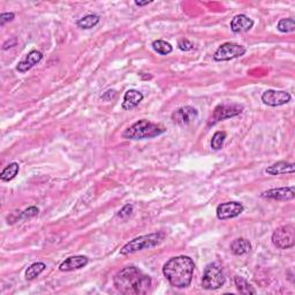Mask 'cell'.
<instances>
[{
  "label": "cell",
  "mask_w": 295,
  "mask_h": 295,
  "mask_svg": "<svg viewBox=\"0 0 295 295\" xmlns=\"http://www.w3.org/2000/svg\"><path fill=\"white\" fill-rule=\"evenodd\" d=\"M234 282H235L237 288L241 294H256V289L254 288L245 278L237 276L234 278Z\"/></svg>",
  "instance_id": "21"
},
{
  "label": "cell",
  "mask_w": 295,
  "mask_h": 295,
  "mask_svg": "<svg viewBox=\"0 0 295 295\" xmlns=\"http://www.w3.org/2000/svg\"><path fill=\"white\" fill-rule=\"evenodd\" d=\"M242 110H244V107L238 104H219L213 110L212 115L210 116L209 125H215L219 121L239 115Z\"/></svg>",
  "instance_id": "8"
},
{
  "label": "cell",
  "mask_w": 295,
  "mask_h": 295,
  "mask_svg": "<svg viewBox=\"0 0 295 295\" xmlns=\"http://www.w3.org/2000/svg\"><path fill=\"white\" fill-rule=\"evenodd\" d=\"M15 44H16V39H15V38H12L11 40H7V42L4 43V45H3V50H7L8 47H12V46H14Z\"/></svg>",
  "instance_id": "31"
},
{
  "label": "cell",
  "mask_w": 295,
  "mask_h": 295,
  "mask_svg": "<svg viewBox=\"0 0 295 295\" xmlns=\"http://www.w3.org/2000/svg\"><path fill=\"white\" fill-rule=\"evenodd\" d=\"M226 136H227V134H226L225 132L215 133V135L212 136V140H211V148L213 149V150H220V149L223 148Z\"/></svg>",
  "instance_id": "25"
},
{
  "label": "cell",
  "mask_w": 295,
  "mask_h": 295,
  "mask_svg": "<svg viewBox=\"0 0 295 295\" xmlns=\"http://www.w3.org/2000/svg\"><path fill=\"white\" fill-rule=\"evenodd\" d=\"M88 264V257L86 256H71L67 260H65L59 266V270L63 272L74 271L84 268Z\"/></svg>",
  "instance_id": "14"
},
{
  "label": "cell",
  "mask_w": 295,
  "mask_h": 295,
  "mask_svg": "<svg viewBox=\"0 0 295 295\" xmlns=\"http://www.w3.org/2000/svg\"><path fill=\"white\" fill-rule=\"evenodd\" d=\"M295 165L292 163H286V161H278V163L271 165L265 169V172L270 175H281L294 173Z\"/></svg>",
  "instance_id": "17"
},
{
  "label": "cell",
  "mask_w": 295,
  "mask_h": 295,
  "mask_svg": "<svg viewBox=\"0 0 295 295\" xmlns=\"http://www.w3.org/2000/svg\"><path fill=\"white\" fill-rule=\"evenodd\" d=\"M195 263L188 256L172 257L164 264L163 273L169 284L176 288H186L191 285Z\"/></svg>",
  "instance_id": "2"
},
{
  "label": "cell",
  "mask_w": 295,
  "mask_h": 295,
  "mask_svg": "<svg viewBox=\"0 0 295 295\" xmlns=\"http://www.w3.org/2000/svg\"><path fill=\"white\" fill-rule=\"evenodd\" d=\"M132 212H133V205L132 204H126L125 205V207L120 210V211L118 212V217H120V218H123V219H126L127 217H129L132 215Z\"/></svg>",
  "instance_id": "27"
},
{
  "label": "cell",
  "mask_w": 295,
  "mask_h": 295,
  "mask_svg": "<svg viewBox=\"0 0 295 295\" xmlns=\"http://www.w3.org/2000/svg\"><path fill=\"white\" fill-rule=\"evenodd\" d=\"M292 99V96L288 92L282 90H266L262 95V102L269 106H281L287 104Z\"/></svg>",
  "instance_id": "10"
},
{
  "label": "cell",
  "mask_w": 295,
  "mask_h": 295,
  "mask_svg": "<svg viewBox=\"0 0 295 295\" xmlns=\"http://www.w3.org/2000/svg\"><path fill=\"white\" fill-rule=\"evenodd\" d=\"M20 171V166L18 163H11L10 165H7V166L3 169L2 174H0V179L4 183H8V181L13 180L14 178L18 175V173Z\"/></svg>",
  "instance_id": "19"
},
{
  "label": "cell",
  "mask_w": 295,
  "mask_h": 295,
  "mask_svg": "<svg viewBox=\"0 0 295 295\" xmlns=\"http://www.w3.org/2000/svg\"><path fill=\"white\" fill-rule=\"evenodd\" d=\"M166 132V128L159 124L148 120H139L124 132L123 136L127 140H147L159 136Z\"/></svg>",
  "instance_id": "3"
},
{
  "label": "cell",
  "mask_w": 295,
  "mask_h": 295,
  "mask_svg": "<svg viewBox=\"0 0 295 295\" xmlns=\"http://www.w3.org/2000/svg\"><path fill=\"white\" fill-rule=\"evenodd\" d=\"M15 18L14 13H3L0 15V26H5L7 22L13 21Z\"/></svg>",
  "instance_id": "29"
},
{
  "label": "cell",
  "mask_w": 295,
  "mask_h": 295,
  "mask_svg": "<svg viewBox=\"0 0 295 295\" xmlns=\"http://www.w3.org/2000/svg\"><path fill=\"white\" fill-rule=\"evenodd\" d=\"M231 252L237 256H241L245 255L250 252L252 249V244L247 240L244 239V238H239V239H235L232 244H231Z\"/></svg>",
  "instance_id": "18"
},
{
  "label": "cell",
  "mask_w": 295,
  "mask_h": 295,
  "mask_svg": "<svg viewBox=\"0 0 295 295\" xmlns=\"http://www.w3.org/2000/svg\"><path fill=\"white\" fill-rule=\"evenodd\" d=\"M152 47L153 50H155L157 53H159L161 55H166V54H169L173 50L172 45L167 42H165V40H161V39H158V40H155V42L152 43Z\"/></svg>",
  "instance_id": "23"
},
{
  "label": "cell",
  "mask_w": 295,
  "mask_h": 295,
  "mask_svg": "<svg viewBox=\"0 0 295 295\" xmlns=\"http://www.w3.org/2000/svg\"><path fill=\"white\" fill-rule=\"evenodd\" d=\"M272 244L279 249H289L295 245V228L293 225H284L272 233Z\"/></svg>",
  "instance_id": "6"
},
{
  "label": "cell",
  "mask_w": 295,
  "mask_h": 295,
  "mask_svg": "<svg viewBox=\"0 0 295 295\" xmlns=\"http://www.w3.org/2000/svg\"><path fill=\"white\" fill-rule=\"evenodd\" d=\"M149 4H151V2H135L136 6H145L149 5Z\"/></svg>",
  "instance_id": "32"
},
{
  "label": "cell",
  "mask_w": 295,
  "mask_h": 295,
  "mask_svg": "<svg viewBox=\"0 0 295 295\" xmlns=\"http://www.w3.org/2000/svg\"><path fill=\"white\" fill-rule=\"evenodd\" d=\"M263 199L277 200V201H289L295 197V188L294 186L290 187H282V188H274L266 191L261 195Z\"/></svg>",
  "instance_id": "12"
},
{
  "label": "cell",
  "mask_w": 295,
  "mask_h": 295,
  "mask_svg": "<svg viewBox=\"0 0 295 295\" xmlns=\"http://www.w3.org/2000/svg\"><path fill=\"white\" fill-rule=\"evenodd\" d=\"M277 29L280 32H292L295 30V21L294 19L288 18V19H281L279 22H278Z\"/></svg>",
  "instance_id": "24"
},
{
  "label": "cell",
  "mask_w": 295,
  "mask_h": 295,
  "mask_svg": "<svg viewBox=\"0 0 295 295\" xmlns=\"http://www.w3.org/2000/svg\"><path fill=\"white\" fill-rule=\"evenodd\" d=\"M247 48L242 45H239V44L235 43H224L217 48V51L213 54V59L216 62H228V60L239 58V56H242Z\"/></svg>",
  "instance_id": "7"
},
{
  "label": "cell",
  "mask_w": 295,
  "mask_h": 295,
  "mask_svg": "<svg viewBox=\"0 0 295 295\" xmlns=\"http://www.w3.org/2000/svg\"><path fill=\"white\" fill-rule=\"evenodd\" d=\"M99 16L96 15V14H89L87 16H84V18L80 19L76 24L80 28H82V29H91V28H94L96 24H98L99 22Z\"/></svg>",
  "instance_id": "22"
},
{
  "label": "cell",
  "mask_w": 295,
  "mask_h": 295,
  "mask_svg": "<svg viewBox=\"0 0 295 295\" xmlns=\"http://www.w3.org/2000/svg\"><path fill=\"white\" fill-rule=\"evenodd\" d=\"M161 240H163V234L161 233H152L148 234V235H141L125 245L121 248L120 254L121 255H132V254L141 252V250L151 249L156 247V246H158Z\"/></svg>",
  "instance_id": "4"
},
{
  "label": "cell",
  "mask_w": 295,
  "mask_h": 295,
  "mask_svg": "<svg viewBox=\"0 0 295 295\" xmlns=\"http://www.w3.org/2000/svg\"><path fill=\"white\" fill-rule=\"evenodd\" d=\"M38 212H39L38 208L30 207V208H28L27 210H24L23 212L20 213V218H22V219H27V218L36 217V216L38 215Z\"/></svg>",
  "instance_id": "26"
},
{
  "label": "cell",
  "mask_w": 295,
  "mask_h": 295,
  "mask_svg": "<svg viewBox=\"0 0 295 295\" xmlns=\"http://www.w3.org/2000/svg\"><path fill=\"white\" fill-rule=\"evenodd\" d=\"M244 205L239 202H226L217 207V218L219 220H227L240 216L244 212Z\"/></svg>",
  "instance_id": "9"
},
{
  "label": "cell",
  "mask_w": 295,
  "mask_h": 295,
  "mask_svg": "<svg viewBox=\"0 0 295 295\" xmlns=\"http://www.w3.org/2000/svg\"><path fill=\"white\" fill-rule=\"evenodd\" d=\"M43 59V53L40 51L34 50L30 51L24 58L16 66V70H18L20 73H26L29 70H31L35 65H37L40 60Z\"/></svg>",
  "instance_id": "13"
},
{
  "label": "cell",
  "mask_w": 295,
  "mask_h": 295,
  "mask_svg": "<svg viewBox=\"0 0 295 295\" xmlns=\"http://www.w3.org/2000/svg\"><path fill=\"white\" fill-rule=\"evenodd\" d=\"M113 284L120 293L140 295L147 294L150 290L151 279L135 266H127L115 274Z\"/></svg>",
  "instance_id": "1"
},
{
  "label": "cell",
  "mask_w": 295,
  "mask_h": 295,
  "mask_svg": "<svg viewBox=\"0 0 295 295\" xmlns=\"http://www.w3.org/2000/svg\"><path fill=\"white\" fill-rule=\"evenodd\" d=\"M142 100H143L142 92L134 90V89H131V90H127L125 92L123 108L124 110L131 111L133 108H135Z\"/></svg>",
  "instance_id": "16"
},
{
  "label": "cell",
  "mask_w": 295,
  "mask_h": 295,
  "mask_svg": "<svg viewBox=\"0 0 295 295\" xmlns=\"http://www.w3.org/2000/svg\"><path fill=\"white\" fill-rule=\"evenodd\" d=\"M115 97V91L114 90H107L105 94L102 96V98L104 100H111Z\"/></svg>",
  "instance_id": "30"
},
{
  "label": "cell",
  "mask_w": 295,
  "mask_h": 295,
  "mask_svg": "<svg viewBox=\"0 0 295 295\" xmlns=\"http://www.w3.org/2000/svg\"><path fill=\"white\" fill-rule=\"evenodd\" d=\"M45 269H46V265L42 263V262H37V263L31 264L29 268L26 270V279L34 280L35 278H37Z\"/></svg>",
  "instance_id": "20"
},
{
  "label": "cell",
  "mask_w": 295,
  "mask_h": 295,
  "mask_svg": "<svg viewBox=\"0 0 295 295\" xmlns=\"http://www.w3.org/2000/svg\"><path fill=\"white\" fill-rule=\"evenodd\" d=\"M253 26H254L253 20L244 14L235 15L231 21V29L233 32H235V34L249 31L253 28Z\"/></svg>",
  "instance_id": "15"
},
{
  "label": "cell",
  "mask_w": 295,
  "mask_h": 295,
  "mask_svg": "<svg viewBox=\"0 0 295 295\" xmlns=\"http://www.w3.org/2000/svg\"><path fill=\"white\" fill-rule=\"evenodd\" d=\"M178 46L181 51H189V50H193L194 48V44L192 42H189L188 39L183 38L179 40V43H178Z\"/></svg>",
  "instance_id": "28"
},
{
  "label": "cell",
  "mask_w": 295,
  "mask_h": 295,
  "mask_svg": "<svg viewBox=\"0 0 295 295\" xmlns=\"http://www.w3.org/2000/svg\"><path fill=\"white\" fill-rule=\"evenodd\" d=\"M197 115H199V112H197L196 108L192 106H184L173 112L172 120L173 123L179 125V126H187L197 118Z\"/></svg>",
  "instance_id": "11"
},
{
  "label": "cell",
  "mask_w": 295,
  "mask_h": 295,
  "mask_svg": "<svg viewBox=\"0 0 295 295\" xmlns=\"http://www.w3.org/2000/svg\"><path fill=\"white\" fill-rule=\"evenodd\" d=\"M225 274L220 265L217 263H210L204 270L202 278V287L208 290H215L220 288L225 284Z\"/></svg>",
  "instance_id": "5"
}]
</instances>
